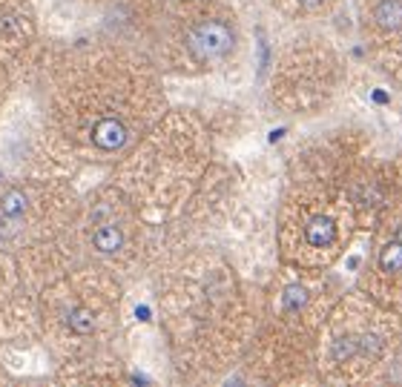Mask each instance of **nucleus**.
Segmentation results:
<instances>
[{"instance_id": "obj_1", "label": "nucleus", "mask_w": 402, "mask_h": 387, "mask_svg": "<svg viewBox=\"0 0 402 387\" xmlns=\"http://www.w3.org/2000/svg\"><path fill=\"white\" fill-rule=\"evenodd\" d=\"M170 110L146 49L81 43L44 69V144L58 164L115 166Z\"/></svg>"}, {"instance_id": "obj_2", "label": "nucleus", "mask_w": 402, "mask_h": 387, "mask_svg": "<svg viewBox=\"0 0 402 387\" xmlns=\"http://www.w3.org/2000/svg\"><path fill=\"white\" fill-rule=\"evenodd\" d=\"M383 184L385 161L359 129H340L296 149L276 212L279 264L330 273L356 235L368 232Z\"/></svg>"}, {"instance_id": "obj_3", "label": "nucleus", "mask_w": 402, "mask_h": 387, "mask_svg": "<svg viewBox=\"0 0 402 387\" xmlns=\"http://www.w3.org/2000/svg\"><path fill=\"white\" fill-rule=\"evenodd\" d=\"M256 321V295L219 250L178 247L158 267V325L181 379L239 368Z\"/></svg>"}, {"instance_id": "obj_4", "label": "nucleus", "mask_w": 402, "mask_h": 387, "mask_svg": "<svg viewBox=\"0 0 402 387\" xmlns=\"http://www.w3.org/2000/svg\"><path fill=\"white\" fill-rule=\"evenodd\" d=\"M110 181L138 209L158 255L173 252L181 235L216 212L227 196L216 141L193 110H167L112 166Z\"/></svg>"}, {"instance_id": "obj_5", "label": "nucleus", "mask_w": 402, "mask_h": 387, "mask_svg": "<svg viewBox=\"0 0 402 387\" xmlns=\"http://www.w3.org/2000/svg\"><path fill=\"white\" fill-rule=\"evenodd\" d=\"M340 295L328 273L279 264L256 295V321L242 364L265 384H319L316 347Z\"/></svg>"}, {"instance_id": "obj_6", "label": "nucleus", "mask_w": 402, "mask_h": 387, "mask_svg": "<svg viewBox=\"0 0 402 387\" xmlns=\"http://www.w3.org/2000/svg\"><path fill=\"white\" fill-rule=\"evenodd\" d=\"M32 301V325L49 353L69 368H90L118 336L124 284L115 270L72 258L37 278Z\"/></svg>"}, {"instance_id": "obj_7", "label": "nucleus", "mask_w": 402, "mask_h": 387, "mask_svg": "<svg viewBox=\"0 0 402 387\" xmlns=\"http://www.w3.org/2000/svg\"><path fill=\"white\" fill-rule=\"evenodd\" d=\"M399 350L402 316L353 287L336 295L325 316L316 347V379L336 387L385 384Z\"/></svg>"}, {"instance_id": "obj_8", "label": "nucleus", "mask_w": 402, "mask_h": 387, "mask_svg": "<svg viewBox=\"0 0 402 387\" xmlns=\"http://www.w3.org/2000/svg\"><path fill=\"white\" fill-rule=\"evenodd\" d=\"M239 15L224 0H164L150 15V58L161 72L201 78L236 60Z\"/></svg>"}, {"instance_id": "obj_9", "label": "nucleus", "mask_w": 402, "mask_h": 387, "mask_svg": "<svg viewBox=\"0 0 402 387\" xmlns=\"http://www.w3.org/2000/svg\"><path fill=\"white\" fill-rule=\"evenodd\" d=\"M81 198L63 178H20L0 187V250L24 261V273L69 241Z\"/></svg>"}, {"instance_id": "obj_10", "label": "nucleus", "mask_w": 402, "mask_h": 387, "mask_svg": "<svg viewBox=\"0 0 402 387\" xmlns=\"http://www.w3.org/2000/svg\"><path fill=\"white\" fill-rule=\"evenodd\" d=\"M348 78L342 52L322 35L285 40L270 67L267 101L287 118H316L330 110Z\"/></svg>"}, {"instance_id": "obj_11", "label": "nucleus", "mask_w": 402, "mask_h": 387, "mask_svg": "<svg viewBox=\"0 0 402 387\" xmlns=\"http://www.w3.org/2000/svg\"><path fill=\"white\" fill-rule=\"evenodd\" d=\"M356 287L402 316V153L385 161L383 198L368 224V255Z\"/></svg>"}, {"instance_id": "obj_12", "label": "nucleus", "mask_w": 402, "mask_h": 387, "mask_svg": "<svg viewBox=\"0 0 402 387\" xmlns=\"http://www.w3.org/2000/svg\"><path fill=\"white\" fill-rule=\"evenodd\" d=\"M356 26L379 72L402 55V0H359Z\"/></svg>"}, {"instance_id": "obj_13", "label": "nucleus", "mask_w": 402, "mask_h": 387, "mask_svg": "<svg viewBox=\"0 0 402 387\" xmlns=\"http://www.w3.org/2000/svg\"><path fill=\"white\" fill-rule=\"evenodd\" d=\"M24 295H26L24 261L12 252L0 250V316L9 313Z\"/></svg>"}, {"instance_id": "obj_14", "label": "nucleus", "mask_w": 402, "mask_h": 387, "mask_svg": "<svg viewBox=\"0 0 402 387\" xmlns=\"http://www.w3.org/2000/svg\"><path fill=\"white\" fill-rule=\"evenodd\" d=\"M340 3L342 0H273V9L296 24H310V20L330 17Z\"/></svg>"}, {"instance_id": "obj_15", "label": "nucleus", "mask_w": 402, "mask_h": 387, "mask_svg": "<svg viewBox=\"0 0 402 387\" xmlns=\"http://www.w3.org/2000/svg\"><path fill=\"white\" fill-rule=\"evenodd\" d=\"M383 75H388V78L399 86V89H402V55H396V58L388 63V67L383 69Z\"/></svg>"}, {"instance_id": "obj_16", "label": "nucleus", "mask_w": 402, "mask_h": 387, "mask_svg": "<svg viewBox=\"0 0 402 387\" xmlns=\"http://www.w3.org/2000/svg\"><path fill=\"white\" fill-rule=\"evenodd\" d=\"M6 95H9V67L0 60V110L6 103Z\"/></svg>"}]
</instances>
